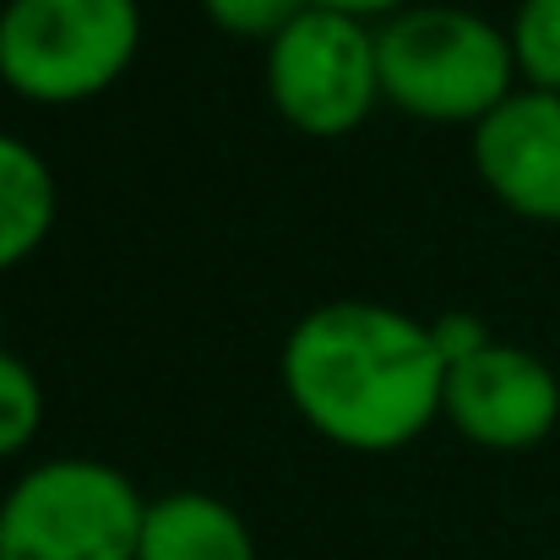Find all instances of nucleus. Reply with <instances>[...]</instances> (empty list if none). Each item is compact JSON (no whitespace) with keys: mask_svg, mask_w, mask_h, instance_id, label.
<instances>
[{"mask_svg":"<svg viewBox=\"0 0 560 560\" xmlns=\"http://www.w3.org/2000/svg\"><path fill=\"white\" fill-rule=\"evenodd\" d=\"M283 392L332 446L397 452L435 424L446 360L430 343V322L375 300H332L294 322L283 343Z\"/></svg>","mask_w":560,"mask_h":560,"instance_id":"1","label":"nucleus"},{"mask_svg":"<svg viewBox=\"0 0 560 560\" xmlns=\"http://www.w3.org/2000/svg\"><path fill=\"white\" fill-rule=\"evenodd\" d=\"M381 98L419 120L495 115L517 88L512 33L468 5H408L375 33Z\"/></svg>","mask_w":560,"mask_h":560,"instance_id":"2","label":"nucleus"},{"mask_svg":"<svg viewBox=\"0 0 560 560\" xmlns=\"http://www.w3.org/2000/svg\"><path fill=\"white\" fill-rule=\"evenodd\" d=\"M148 501L98 457L27 468L0 501V560H137Z\"/></svg>","mask_w":560,"mask_h":560,"instance_id":"3","label":"nucleus"},{"mask_svg":"<svg viewBox=\"0 0 560 560\" xmlns=\"http://www.w3.org/2000/svg\"><path fill=\"white\" fill-rule=\"evenodd\" d=\"M142 44L137 0H5L0 82L33 104H82L120 82Z\"/></svg>","mask_w":560,"mask_h":560,"instance_id":"4","label":"nucleus"},{"mask_svg":"<svg viewBox=\"0 0 560 560\" xmlns=\"http://www.w3.org/2000/svg\"><path fill=\"white\" fill-rule=\"evenodd\" d=\"M267 93L278 115L305 137L354 131L381 98L375 33L360 16L311 5L267 49Z\"/></svg>","mask_w":560,"mask_h":560,"instance_id":"5","label":"nucleus"},{"mask_svg":"<svg viewBox=\"0 0 560 560\" xmlns=\"http://www.w3.org/2000/svg\"><path fill=\"white\" fill-rule=\"evenodd\" d=\"M441 413L490 452H528L539 446L560 419V381L556 371L517 349V343H490L485 354L463 360L446 371V402Z\"/></svg>","mask_w":560,"mask_h":560,"instance_id":"6","label":"nucleus"},{"mask_svg":"<svg viewBox=\"0 0 560 560\" xmlns=\"http://www.w3.org/2000/svg\"><path fill=\"white\" fill-rule=\"evenodd\" d=\"M474 170L495 201L560 223V93L523 88L474 126Z\"/></svg>","mask_w":560,"mask_h":560,"instance_id":"7","label":"nucleus"},{"mask_svg":"<svg viewBox=\"0 0 560 560\" xmlns=\"http://www.w3.org/2000/svg\"><path fill=\"white\" fill-rule=\"evenodd\" d=\"M137 560H256V539L229 501L207 490H170L148 501Z\"/></svg>","mask_w":560,"mask_h":560,"instance_id":"8","label":"nucleus"},{"mask_svg":"<svg viewBox=\"0 0 560 560\" xmlns=\"http://www.w3.org/2000/svg\"><path fill=\"white\" fill-rule=\"evenodd\" d=\"M55 207H60V196H55L49 164L27 142L0 131V272L22 267L49 240Z\"/></svg>","mask_w":560,"mask_h":560,"instance_id":"9","label":"nucleus"},{"mask_svg":"<svg viewBox=\"0 0 560 560\" xmlns=\"http://www.w3.org/2000/svg\"><path fill=\"white\" fill-rule=\"evenodd\" d=\"M512 55H517V77H528V88L560 93V0H523L517 5Z\"/></svg>","mask_w":560,"mask_h":560,"instance_id":"10","label":"nucleus"},{"mask_svg":"<svg viewBox=\"0 0 560 560\" xmlns=\"http://www.w3.org/2000/svg\"><path fill=\"white\" fill-rule=\"evenodd\" d=\"M44 424V386L11 349H0V457H16Z\"/></svg>","mask_w":560,"mask_h":560,"instance_id":"11","label":"nucleus"},{"mask_svg":"<svg viewBox=\"0 0 560 560\" xmlns=\"http://www.w3.org/2000/svg\"><path fill=\"white\" fill-rule=\"evenodd\" d=\"M316 0H201L207 22L223 27V33H240V38H278L289 22H300Z\"/></svg>","mask_w":560,"mask_h":560,"instance_id":"12","label":"nucleus"},{"mask_svg":"<svg viewBox=\"0 0 560 560\" xmlns=\"http://www.w3.org/2000/svg\"><path fill=\"white\" fill-rule=\"evenodd\" d=\"M430 343H435V354H441V360H446V371H452V365H463V360L485 354L495 338L485 332V322H479L474 311H446V316H435V322H430Z\"/></svg>","mask_w":560,"mask_h":560,"instance_id":"13","label":"nucleus"},{"mask_svg":"<svg viewBox=\"0 0 560 560\" xmlns=\"http://www.w3.org/2000/svg\"><path fill=\"white\" fill-rule=\"evenodd\" d=\"M316 5H327V11H343V16H375V11H408V0H316Z\"/></svg>","mask_w":560,"mask_h":560,"instance_id":"14","label":"nucleus"}]
</instances>
